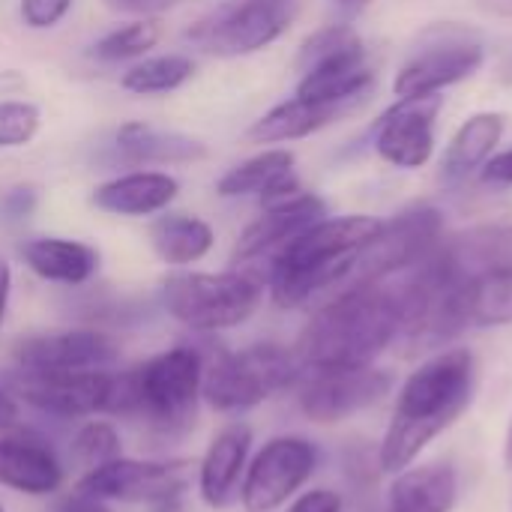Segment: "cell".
Instances as JSON below:
<instances>
[{"label": "cell", "mask_w": 512, "mask_h": 512, "mask_svg": "<svg viewBox=\"0 0 512 512\" xmlns=\"http://www.w3.org/2000/svg\"><path fill=\"white\" fill-rule=\"evenodd\" d=\"M402 336V300L396 285L351 282L330 297L297 336L294 354L303 372L360 369Z\"/></svg>", "instance_id": "1"}, {"label": "cell", "mask_w": 512, "mask_h": 512, "mask_svg": "<svg viewBox=\"0 0 512 512\" xmlns=\"http://www.w3.org/2000/svg\"><path fill=\"white\" fill-rule=\"evenodd\" d=\"M477 363L468 348H447L423 360L396 396L387 435L378 450V468L399 474L474 402Z\"/></svg>", "instance_id": "2"}, {"label": "cell", "mask_w": 512, "mask_h": 512, "mask_svg": "<svg viewBox=\"0 0 512 512\" xmlns=\"http://www.w3.org/2000/svg\"><path fill=\"white\" fill-rule=\"evenodd\" d=\"M381 225L384 219L375 216H327L306 228L264 270V285L273 303L297 309L312 297L345 285Z\"/></svg>", "instance_id": "3"}, {"label": "cell", "mask_w": 512, "mask_h": 512, "mask_svg": "<svg viewBox=\"0 0 512 512\" xmlns=\"http://www.w3.org/2000/svg\"><path fill=\"white\" fill-rule=\"evenodd\" d=\"M201 384L204 354L192 345H174L117 372L111 417H135L162 435H180L195 423Z\"/></svg>", "instance_id": "4"}, {"label": "cell", "mask_w": 512, "mask_h": 512, "mask_svg": "<svg viewBox=\"0 0 512 512\" xmlns=\"http://www.w3.org/2000/svg\"><path fill=\"white\" fill-rule=\"evenodd\" d=\"M303 378V366L294 348L276 342H258L243 351L204 354L201 402L219 414H246L276 393L291 390Z\"/></svg>", "instance_id": "5"}, {"label": "cell", "mask_w": 512, "mask_h": 512, "mask_svg": "<svg viewBox=\"0 0 512 512\" xmlns=\"http://www.w3.org/2000/svg\"><path fill=\"white\" fill-rule=\"evenodd\" d=\"M264 282L249 270L168 273L159 285L162 309L192 333H222L246 324L264 297Z\"/></svg>", "instance_id": "6"}, {"label": "cell", "mask_w": 512, "mask_h": 512, "mask_svg": "<svg viewBox=\"0 0 512 512\" xmlns=\"http://www.w3.org/2000/svg\"><path fill=\"white\" fill-rule=\"evenodd\" d=\"M297 96L360 105L375 84L369 51L351 24H327L315 30L297 54Z\"/></svg>", "instance_id": "7"}, {"label": "cell", "mask_w": 512, "mask_h": 512, "mask_svg": "<svg viewBox=\"0 0 512 512\" xmlns=\"http://www.w3.org/2000/svg\"><path fill=\"white\" fill-rule=\"evenodd\" d=\"M294 12L297 0H225L195 21L186 39L216 57H246L282 39Z\"/></svg>", "instance_id": "8"}, {"label": "cell", "mask_w": 512, "mask_h": 512, "mask_svg": "<svg viewBox=\"0 0 512 512\" xmlns=\"http://www.w3.org/2000/svg\"><path fill=\"white\" fill-rule=\"evenodd\" d=\"M75 489L108 504H144L153 512H180L189 492V462H153L120 456L78 477Z\"/></svg>", "instance_id": "9"}, {"label": "cell", "mask_w": 512, "mask_h": 512, "mask_svg": "<svg viewBox=\"0 0 512 512\" xmlns=\"http://www.w3.org/2000/svg\"><path fill=\"white\" fill-rule=\"evenodd\" d=\"M318 468V447L300 435L270 438L246 465L240 483L243 512H276L300 495Z\"/></svg>", "instance_id": "10"}, {"label": "cell", "mask_w": 512, "mask_h": 512, "mask_svg": "<svg viewBox=\"0 0 512 512\" xmlns=\"http://www.w3.org/2000/svg\"><path fill=\"white\" fill-rule=\"evenodd\" d=\"M444 240V222L435 207H411L399 216L387 219L375 240L363 249L351 282H387L393 276L408 273L423 258L435 252V246Z\"/></svg>", "instance_id": "11"}, {"label": "cell", "mask_w": 512, "mask_h": 512, "mask_svg": "<svg viewBox=\"0 0 512 512\" xmlns=\"http://www.w3.org/2000/svg\"><path fill=\"white\" fill-rule=\"evenodd\" d=\"M114 369L90 372H15L12 396L39 414L60 420L111 417L114 402Z\"/></svg>", "instance_id": "12"}, {"label": "cell", "mask_w": 512, "mask_h": 512, "mask_svg": "<svg viewBox=\"0 0 512 512\" xmlns=\"http://www.w3.org/2000/svg\"><path fill=\"white\" fill-rule=\"evenodd\" d=\"M300 384V414L309 423L336 426L372 405H378L393 390V375L378 366L360 369H321L303 372Z\"/></svg>", "instance_id": "13"}, {"label": "cell", "mask_w": 512, "mask_h": 512, "mask_svg": "<svg viewBox=\"0 0 512 512\" xmlns=\"http://www.w3.org/2000/svg\"><path fill=\"white\" fill-rule=\"evenodd\" d=\"M327 219V204L315 192H297L291 198H282L276 204H267L255 222L246 225L234 246V267L255 273L264 282L267 264L306 228Z\"/></svg>", "instance_id": "14"}, {"label": "cell", "mask_w": 512, "mask_h": 512, "mask_svg": "<svg viewBox=\"0 0 512 512\" xmlns=\"http://www.w3.org/2000/svg\"><path fill=\"white\" fill-rule=\"evenodd\" d=\"M18 372H90L114 369L120 345L114 336L96 327H69L51 333L24 336L12 348Z\"/></svg>", "instance_id": "15"}, {"label": "cell", "mask_w": 512, "mask_h": 512, "mask_svg": "<svg viewBox=\"0 0 512 512\" xmlns=\"http://www.w3.org/2000/svg\"><path fill=\"white\" fill-rule=\"evenodd\" d=\"M486 60L483 45L462 30H435V36L396 72L393 93L399 99L408 96H432L447 87L471 78Z\"/></svg>", "instance_id": "16"}, {"label": "cell", "mask_w": 512, "mask_h": 512, "mask_svg": "<svg viewBox=\"0 0 512 512\" xmlns=\"http://www.w3.org/2000/svg\"><path fill=\"white\" fill-rule=\"evenodd\" d=\"M444 96H408L390 105L375 123V153L402 171L423 168L435 153V120Z\"/></svg>", "instance_id": "17"}, {"label": "cell", "mask_w": 512, "mask_h": 512, "mask_svg": "<svg viewBox=\"0 0 512 512\" xmlns=\"http://www.w3.org/2000/svg\"><path fill=\"white\" fill-rule=\"evenodd\" d=\"M66 468L57 450L33 432H0V489L51 498L63 489Z\"/></svg>", "instance_id": "18"}, {"label": "cell", "mask_w": 512, "mask_h": 512, "mask_svg": "<svg viewBox=\"0 0 512 512\" xmlns=\"http://www.w3.org/2000/svg\"><path fill=\"white\" fill-rule=\"evenodd\" d=\"M252 459V429L246 423L222 426L198 462V495L210 510H228L240 498V483Z\"/></svg>", "instance_id": "19"}, {"label": "cell", "mask_w": 512, "mask_h": 512, "mask_svg": "<svg viewBox=\"0 0 512 512\" xmlns=\"http://www.w3.org/2000/svg\"><path fill=\"white\" fill-rule=\"evenodd\" d=\"M294 165H297V159L291 150H285V147L264 150V153L228 168L216 180V195H222V198H258L261 207L276 204L282 198L303 192Z\"/></svg>", "instance_id": "20"}, {"label": "cell", "mask_w": 512, "mask_h": 512, "mask_svg": "<svg viewBox=\"0 0 512 512\" xmlns=\"http://www.w3.org/2000/svg\"><path fill=\"white\" fill-rule=\"evenodd\" d=\"M111 159L135 168L147 165H189L201 162L207 156V144L201 138L171 132V129H156L141 120H129L114 129L111 135Z\"/></svg>", "instance_id": "21"}, {"label": "cell", "mask_w": 512, "mask_h": 512, "mask_svg": "<svg viewBox=\"0 0 512 512\" xmlns=\"http://www.w3.org/2000/svg\"><path fill=\"white\" fill-rule=\"evenodd\" d=\"M180 195V180L165 171H129L99 183L90 195L93 207L111 216L144 219L159 216Z\"/></svg>", "instance_id": "22"}, {"label": "cell", "mask_w": 512, "mask_h": 512, "mask_svg": "<svg viewBox=\"0 0 512 512\" xmlns=\"http://www.w3.org/2000/svg\"><path fill=\"white\" fill-rule=\"evenodd\" d=\"M24 267L51 285L81 288L99 273V249L69 237H33L18 249Z\"/></svg>", "instance_id": "23"}, {"label": "cell", "mask_w": 512, "mask_h": 512, "mask_svg": "<svg viewBox=\"0 0 512 512\" xmlns=\"http://www.w3.org/2000/svg\"><path fill=\"white\" fill-rule=\"evenodd\" d=\"M348 111H354V105H342V102H321V99H306V96H291L279 105H273L267 114H261L252 126H249V138L255 144H285V141H300L309 138L327 126H333L336 120H342Z\"/></svg>", "instance_id": "24"}, {"label": "cell", "mask_w": 512, "mask_h": 512, "mask_svg": "<svg viewBox=\"0 0 512 512\" xmlns=\"http://www.w3.org/2000/svg\"><path fill=\"white\" fill-rule=\"evenodd\" d=\"M459 477L450 462H429L396 474L387 492V512H453Z\"/></svg>", "instance_id": "25"}, {"label": "cell", "mask_w": 512, "mask_h": 512, "mask_svg": "<svg viewBox=\"0 0 512 512\" xmlns=\"http://www.w3.org/2000/svg\"><path fill=\"white\" fill-rule=\"evenodd\" d=\"M501 138H504V117L498 111L471 114L447 144V153L441 159V180L450 186L465 183L492 159Z\"/></svg>", "instance_id": "26"}, {"label": "cell", "mask_w": 512, "mask_h": 512, "mask_svg": "<svg viewBox=\"0 0 512 512\" xmlns=\"http://www.w3.org/2000/svg\"><path fill=\"white\" fill-rule=\"evenodd\" d=\"M150 246L168 267H189L210 255L216 231L207 219L192 213H159L150 222Z\"/></svg>", "instance_id": "27"}, {"label": "cell", "mask_w": 512, "mask_h": 512, "mask_svg": "<svg viewBox=\"0 0 512 512\" xmlns=\"http://www.w3.org/2000/svg\"><path fill=\"white\" fill-rule=\"evenodd\" d=\"M465 321L468 327L512 324V264L489 267L465 282Z\"/></svg>", "instance_id": "28"}, {"label": "cell", "mask_w": 512, "mask_h": 512, "mask_svg": "<svg viewBox=\"0 0 512 512\" xmlns=\"http://www.w3.org/2000/svg\"><path fill=\"white\" fill-rule=\"evenodd\" d=\"M195 60L189 54H159V57H144L138 63H132L123 78L120 87L126 93L135 96H162V93H174L180 90L186 81H192L195 75Z\"/></svg>", "instance_id": "29"}, {"label": "cell", "mask_w": 512, "mask_h": 512, "mask_svg": "<svg viewBox=\"0 0 512 512\" xmlns=\"http://www.w3.org/2000/svg\"><path fill=\"white\" fill-rule=\"evenodd\" d=\"M159 39H162V21L153 15H144V18H135L129 24H120V27L108 30L102 39H96L90 45V57H96L102 63L138 60L150 48H156Z\"/></svg>", "instance_id": "30"}, {"label": "cell", "mask_w": 512, "mask_h": 512, "mask_svg": "<svg viewBox=\"0 0 512 512\" xmlns=\"http://www.w3.org/2000/svg\"><path fill=\"white\" fill-rule=\"evenodd\" d=\"M69 456L78 465V471L87 474L93 468H102V465L120 459L123 456V438L111 420L90 417L78 426V432L69 444Z\"/></svg>", "instance_id": "31"}, {"label": "cell", "mask_w": 512, "mask_h": 512, "mask_svg": "<svg viewBox=\"0 0 512 512\" xmlns=\"http://www.w3.org/2000/svg\"><path fill=\"white\" fill-rule=\"evenodd\" d=\"M42 114L33 102L3 99L0 102V147H24L36 138Z\"/></svg>", "instance_id": "32"}, {"label": "cell", "mask_w": 512, "mask_h": 512, "mask_svg": "<svg viewBox=\"0 0 512 512\" xmlns=\"http://www.w3.org/2000/svg\"><path fill=\"white\" fill-rule=\"evenodd\" d=\"M75 0H18V15L30 30H51L69 12Z\"/></svg>", "instance_id": "33"}, {"label": "cell", "mask_w": 512, "mask_h": 512, "mask_svg": "<svg viewBox=\"0 0 512 512\" xmlns=\"http://www.w3.org/2000/svg\"><path fill=\"white\" fill-rule=\"evenodd\" d=\"M36 204H39L36 186H27V183L12 186L0 195V219L3 222H24L27 216H33Z\"/></svg>", "instance_id": "34"}, {"label": "cell", "mask_w": 512, "mask_h": 512, "mask_svg": "<svg viewBox=\"0 0 512 512\" xmlns=\"http://www.w3.org/2000/svg\"><path fill=\"white\" fill-rule=\"evenodd\" d=\"M345 510V498L333 489H312L297 495L285 512H342Z\"/></svg>", "instance_id": "35"}, {"label": "cell", "mask_w": 512, "mask_h": 512, "mask_svg": "<svg viewBox=\"0 0 512 512\" xmlns=\"http://www.w3.org/2000/svg\"><path fill=\"white\" fill-rule=\"evenodd\" d=\"M480 174H483V183L492 189L512 186V147L501 150V153H492V159L480 168Z\"/></svg>", "instance_id": "36"}, {"label": "cell", "mask_w": 512, "mask_h": 512, "mask_svg": "<svg viewBox=\"0 0 512 512\" xmlns=\"http://www.w3.org/2000/svg\"><path fill=\"white\" fill-rule=\"evenodd\" d=\"M54 512H114V510H111V504H108V501H99V498H93V495H87V492H81V489H72V492H66V495L57 501Z\"/></svg>", "instance_id": "37"}, {"label": "cell", "mask_w": 512, "mask_h": 512, "mask_svg": "<svg viewBox=\"0 0 512 512\" xmlns=\"http://www.w3.org/2000/svg\"><path fill=\"white\" fill-rule=\"evenodd\" d=\"M15 420H18V402H15V396H12V393L0 390V432L12 429V426H15Z\"/></svg>", "instance_id": "38"}, {"label": "cell", "mask_w": 512, "mask_h": 512, "mask_svg": "<svg viewBox=\"0 0 512 512\" xmlns=\"http://www.w3.org/2000/svg\"><path fill=\"white\" fill-rule=\"evenodd\" d=\"M9 297H12V267L0 258V324L9 309Z\"/></svg>", "instance_id": "39"}, {"label": "cell", "mask_w": 512, "mask_h": 512, "mask_svg": "<svg viewBox=\"0 0 512 512\" xmlns=\"http://www.w3.org/2000/svg\"><path fill=\"white\" fill-rule=\"evenodd\" d=\"M111 9H123V12H147L150 6H165V0H105Z\"/></svg>", "instance_id": "40"}, {"label": "cell", "mask_w": 512, "mask_h": 512, "mask_svg": "<svg viewBox=\"0 0 512 512\" xmlns=\"http://www.w3.org/2000/svg\"><path fill=\"white\" fill-rule=\"evenodd\" d=\"M372 0H336V6L348 15V18H354V15H360L366 6H369Z\"/></svg>", "instance_id": "41"}, {"label": "cell", "mask_w": 512, "mask_h": 512, "mask_svg": "<svg viewBox=\"0 0 512 512\" xmlns=\"http://www.w3.org/2000/svg\"><path fill=\"white\" fill-rule=\"evenodd\" d=\"M9 87H24V81H21V75L18 72H0V93H6Z\"/></svg>", "instance_id": "42"}, {"label": "cell", "mask_w": 512, "mask_h": 512, "mask_svg": "<svg viewBox=\"0 0 512 512\" xmlns=\"http://www.w3.org/2000/svg\"><path fill=\"white\" fill-rule=\"evenodd\" d=\"M504 462H507V468L512 471V420L510 429H507V441H504Z\"/></svg>", "instance_id": "43"}, {"label": "cell", "mask_w": 512, "mask_h": 512, "mask_svg": "<svg viewBox=\"0 0 512 512\" xmlns=\"http://www.w3.org/2000/svg\"><path fill=\"white\" fill-rule=\"evenodd\" d=\"M165 3H180V0H165Z\"/></svg>", "instance_id": "44"}, {"label": "cell", "mask_w": 512, "mask_h": 512, "mask_svg": "<svg viewBox=\"0 0 512 512\" xmlns=\"http://www.w3.org/2000/svg\"><path fill=\"white\" fill-rule=\"evenodd\" d=\"M0 512H6V510H3V507H0Z\"/></svg>", "instance_id": "45"}]
</instances>
